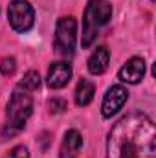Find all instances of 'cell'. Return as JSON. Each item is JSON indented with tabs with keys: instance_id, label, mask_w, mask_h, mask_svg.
<instances>
[{
	"instance_id": "obj_1",
	"label": "cell",
	"mask_w": 156,
	"mask_h": 158,
	"mask_svg": "<svg viewBox=\"0 0 156 158\" xmlns=\"http://www.w3.org/2000/svg\"><path fill=\"white\" fill-rule=\"evenodd\" d=\"M107 158H156V129L149 116L130 112L109 132Z\"/></svg>"
},
{
	"instance_id": "obj_2",
	"label": "cell",
	"mask_w": 156,
	"mask_h": 158,
	"mask_svg": "<svg viewBox=\"0 0 156 158\" xmlns=\"http://www.w3.org/2000/svg\"><path fill=\"white\" fill-rule=\"evenodd\" d=\"M33 112V98L30 92L26 90H15L9 103H7V112H6V125L2 129V138H13L15 134H18L26 121L30 119Z\"/></svg>"
},
{
	"instance_id": "obj_3",
	"label": "cell",
	"mask_w": 156,
	"mask_h": 158,
	"mask_svg": "<svg viewBox=\"0 0 156 158\" xmlns=\"http://www.w3.org/2000/svg\"><path fill=\"white\" fill-rule=\"evenodd\" d=\"M112 17V6L107 0H90L83 15V46L88 48L97 39L99 30Z\"/></svg>"
},
{
	"instance_id": "obj_4",
	"label": "cell",
	"mask_w": 156,
	"mask_h": 158,
	"mask_svg": "<svg viewBox=\"0 0 156 158\" xmlns=\"http://www.w3.org/2000/svg\"><path fill=\"white\" fill-rule=\"evenodd\" d=\"M76 35H77V22L74 17H63L57 20L55 26V42L53 48L57 53L70 57L76 52Z\"/></svg>"
},
{
	"instance_id": "obj_5",
	"label": "cell",
	"mask_w": 156,
	"mask_h": 158,
	"mask_svg": "<svg viewBox=\"0 0 156 158\" xmlns=\"http://www.w3.org/2000/svg\"><path fill=\"white\" fill-rule=\"evenodd\" d=\"M7 19H9V24L15 31L26 33L33 28L35 13H33V7L28 0H13L7 7Z\"/></svg>"
},
{
	"instance_id": "obj_6",
	"label": "cell",
	"mask_w": 156,
	"mask_h": 158,
	"mask_svg": "<svg viewBox=\"0 0 156 158\" xmlns=\"http://www.w3.org/2000/svg\"><path fill=\"white\" fill-rule=\"evenodd\" d=\"M129 98V90L123 86V85H114L107 90L105 98H103V103H101V114L103 118H112L117 110L125 105Z\"/></svg>"
},
{
	"instance_id": "obj_7",
	"label": "cell",
	"mask_w": 156,
	"mask_h": 158,
	"mask_svg": "<svg viewBox=\"0 0 156 158\" xmlns=\"http://www.w3.org/2000/svg\"><path fill=\"white\" fill-rule=\"evenodd\" d=\"M143 74H145V61L142 57H132V59H129L121 66L117 77L121 79L123 83L136 85V83H140L143 79Z\"/></svg>"
},
{
	"instance_id": "obj_8",
	"label": "cell",
	"mask_w": 156,
	"mask_h": 158,
	"mask_svg": "<svg viewBox=\"0 0 156 158\" xmlns=\"http://www.w3.org/2000/svg\"><path fill=\"white\" fill-rule=\"evenodd\" d=\"M72 79V66L68 63H53L48 70L46 83L50 88H63Z\"/></svg>"
},
{
	"instance_id": "obj_9",
	"label": "cell",
	"mask_w": 156,
	"mask_h": 158,
	"mask_svg": "<svg viewBox=\"0 0 156 158\" xmlns=\"http://www.w3.org/2000/svg\"><path fill=\"white\" fill-rule=\"evenodd\" d=\"M109 61H110V53L105 46H99L92 52V55L88 57V72L94 76L103 74L109 68Z\"/></svg>"
},
{
	"instance_id": "obj_10",
	"label": "cell",
	"mask_w": 156,
	"mask_h": 158,
	"mask_svg": "<svg viewBox=\"0 0 156 158\" xmlns=\"http://www.w3.org/2000/svg\"><path fill=\"white\" fill-rule=\"evenodd\" d=\"M83 145V138L77 131H68L64 134V140L61 143V158H72L79 153Z\"/></svg>"
},
{
	"instance_id": "obj_11",
	"label": "cell",
	"mask_w": 156,
	"mask_h": 158,
	"mask_svg": "<svg viewBox=\"0 0 156 158\" xmlns=\"http://www.w3.org/2000/svg\"><path fill=\"white\" fill-rule=\"evenodd\" d=\"M94 99V85L86 79H81L76 88V103L79 107H86Z\"/></svg>"
},
{
	"instance_id": "obj_12",
	"label": "cell",
	"mask_w": 156,
	"mask_h": 158,
	"mask_svg": "<svg viewBox=\"0 0 156 158\" xmlns=\"http://www.w3.org/2000/svg\"><path fill=\"white\" fill-rule=\"evenodd\" d=\"M40 86V76L39 72H35V70H30V72H26L24 74V77L18 81V90H26V92H31V90H37Z\"/></svg>"
},
{
	"instance_id": "obj_13",
	"label": "cell",
	"mask_w": 156,
	"mask_h": 158,
	"mask_svg": "<svg viewBox=\"0 0 156 158\" xmlns=\"http://www.w3.org/2000/svg\"><path fill=\"white\" fill-rule=\"evenodd\" d=\"M48 107H50V112H51V114H61V112H64V110L68 109L66 101H64V99H59V98L50 99V101H48Z\"/></svg>"
},
{
	"instance_id": "obj_14",
	"label": "cell",
	"mask_w": 156,
	"mask_h": 158,
	"mask_svg": "<svg viewBox=\"0 0 156 158\" xmlns=\"http://www.w3.org/2000/svg\"><path fill=\"white\" fill-rule=\"evenodd\" d=\"M15 68H17V64H15V59L13 57H6L2 61V64H0V70H2L4 76H11L15 72Z\"/></svg>"
},
{
	"instance_id": "obj_15",
	"label": "cell",
	"mask_w": 156,
	"mask_h": 158,
	"mask_svg": "<svg viewBox=\"0 0 156 158\" xmlns=\"http://www.w3.org/2000/svg\"><path fill=\"white\" fill-rule=\"evenodd\" d=\"M6 158H30V153H28V149L24 145H17Z\"/></svg>"
}]
</instances>
